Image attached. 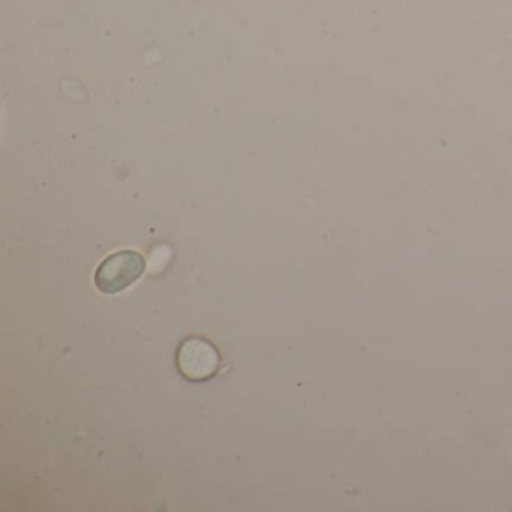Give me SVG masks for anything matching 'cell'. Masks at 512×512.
Wrapping results in <instances>:
<instances>
[{"instance_id": "6da1fadb", "label": "cell", "mask_w": 512, "mask_h": 512, "mask_svg": "<svg viewBox=\"0 0 512 512\" xmlns=\"http://www.w3.org/2000/svg\"><path fill=\"white\" fill-rule=\"evenodd\" d=\"M146 260L133 250L118 251L103 260L95 272V286L106 295L124 292L145 274Z\"/></svg>"}, {"instance_id": "7a4b0ae2", "label": "cell", "mask_w": 512, "mask_h": 512, "mask_svg": "<svg viewBox=\"0 0 512 512\" xmlns=\"http://www.w3.org/2000/svg\"><path fill=\"white\" fill-rule=\"evenodd\" d=\"M176 364L185 379L203 382L217 374L221 358L217 347L211 341L206 338L190 337L179 346Z\"/></svg>"}]
</instances>
